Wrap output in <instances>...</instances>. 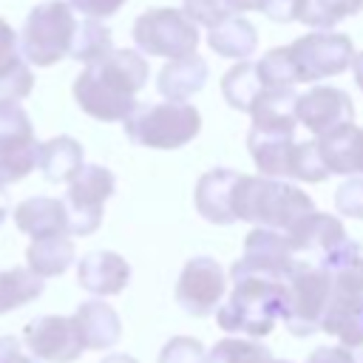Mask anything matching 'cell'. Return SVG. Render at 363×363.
I'll return each mask as SVG.
<instances>
[{
  "mask_svg": "<svg viewBox=\"0 0 363 363\" xmlns=\"http://www.w3.org/2000/svg\"><path fill=\"white\" fill-rule=\"evenodd\" d=\"M147 60L133 48H113L88 62L74 79V99L79 111L99 122H125L139 105L136 94L147 85Z\"/></svg>",
  "mask_w": 363,
  "mask_h": 363,
  "instance_id": "1",
  "label": "cell"
},
{
  "mask_svg": "<svg viewBox=\"0 0 363 363\" xmlns=\"http://www.w3.org/2000/svg\"><path fill=\"white\" fill-rule=\"evenodd\" d=\"M233 210L238 221H250L255 227L269 230H289L301 216L315 210V201L298 187L284 179L272 176H238Z\"/></svg>",
  "mask_w": 363,
  "mask_h": 363,
  "instance_id": "2",
  "label": "cell"
},
{
  "mask_svg": "<svg viewBox=\"0 0 363 363\" xmlns=\"http://www.w3.org/2000/svg\"><path fill=\"white\" fill-rule=\"evenodd\" d=\"M284 309V281L272 278H233V292L224 306L216 309V320L224 332H244L250 337H264L281 320Z\"/></svg>",
  "mask_w": 363,
  "mask_h": 363,
  "instance_id": "3",
  "label": "cell"
},
{
  "mask_svg": "<svg viewBox=\"0 0 363 363\" xmlns=\"http://www.w3.org/2000/svg\"><path fill=\"white\" fill-rule=\"evenodd\" d=\"M201 130V113L190 102H156L136 108L125 119V136L150 150H176L193 142Z\"/></svg>",
  "mask_w": 363,
  "mask_h": 363,
  "instance_id": "4",
  "label": "cell"
},
{
  "mask_svg": "<svg viewBox=\"0 0 363 363\" xmlns=\"http://www.w3.org/2000/svg\"><path fill=\"white\" fill-rule=\"evenodd\" d=\"M77 26L79 23L74 17V9L65 0H45L34 6L20 31L23 57L37 68H48L65 60L74 45Z\"/></svg>",
  "mask_w": 363,
  "mask_h": 363,
  "instance_id": "5",
  "label": "cell"
},
{
  "mask_svg": "<svg viewBox=\"0 0 363 363\" xmlns=\"http://www.w3.org/2000/svg\"><path fill=\"white\" fill-rule=\"evenodd\" d=\"M332 284L335 275L318 264H298L292 269V275L284 281V309H281V320L292 335L306 337L320 332L332 298Z\"/></svg>",
  "mask_w": 363,
  "mask_h": 363,
  "instance_id": "6",
  "label": "cell"
},
{
  "mask_svg": "<svg viewBox=\"0 0 363 363\" xmlns=\"http://www.w3.org/2000/svg\"><path fill=\"white\" fill-rule=\"evenodd\" d=\"M284 238L292 252H312L318 258L315 264L329 272L346 269L360 258V244L352 241L343 230V221L329 213L309 210L289 230H284Z\"/></svg>",
  "mask_w": 363,
  "mask_h": 363,
  "instance_id": "7",
  "label": "cell"
},
{
  "mask_svg": "<svg viewBox=\"0 0 363 363\" xmlns=\"http://www.w3.org/2000/svg\"><path fill=\"white\" fill-rule=\"evenodd\" d=\"M199 40V23L184 9H150L133 23V43L145 57L179 60L196 54Z\"/></svg>",
  "mask_w": 363,
  "mask_h": 363,
  "instance_id": "8",
  "label": "cell"
},
{
  "mask_svg": "<svg viewBox=\"0 0 363 363\" xmlns=\"http://www.w3.org/2000/svg\"><path fill=\"white\" fill-rule=\"evenodd\" d=\"M40 159V142L26 108L14 99H0V190L26 179Z\"/></svg>",
  "mask_w": 363,
  "mask_h": 363,
  "instance_id": "9",
  "label": "cell"
},
{
  "mask_svg": "<svg viewBox=\"0 0 363 363\" xmlns=\"http://www.w3.org/2000/svg\"><path fill=\"white\" fill-rule=\"evenodd\" d=\"M298 82H318L326 77H337L346 68H352L354 60V45L346 34L315 28L312 34L298 37L295 43L286 45Z\"/></svg>",
  "mask_w": 363,
  "mask_h": 363,
  "instance_id": "10",
  "label": "cell"
},
{
  "mask_svg": "<svg viewBox=\"0 0 363 363\" xmlns=\"http://www.w3.org/2000/svg\"><path fill=\"white\" fill-rule=\"evenodd\" d=\"M357 261L346 269L332 272V298L320 323V332L337 337L349 349L363 346V267Z\"/></svg>",
  "mask_w": 363,
  "mask_h": 363,
  "instance_id": "11",
  "label": "cell"
},
{
  "mask_svg": "<svg viewBox=\"0 0 363 363\" xmlns=\"http://www.w3.org/2000/svg\"><path fill=\"white\" fill-rule=\"evenodd\" d=\"M116 179L105 164H85L79 176L68 184L65 204H68V221L71 235H91L99 230L105 216V201L113 196Z\"/></svg>",
  "mask_w": 363,
  "mask_h": 363,
  "instance_id": "12",
  "label": "cell"
},
{
  "mask_svg": "<svg viewBox=\"0 0 363 363\" xmlns=\"http://www.w3.org/2000/svg\"><path fill=\"white\" fill-rule=\"evenodd\" d=\"M298 267L292 247L286 244L281 230L269 227H252L244 238V252L241 258L230 267L233 278L255 275V278H272V281H286L292 269Z\"/></svg>",
  "mask_w": 363,
  "mask_h": 363,
  "instance_id": "13",
  "label": "cell"
},
{
  "mask_svg": "<svg viewBox=\"0 0 363 363\" xmlns=\"http://www.w3.org/2000/svg\"><path fill=\"white\" fill-rule=\"evenodd\" d=\"M23 340L31 357L43 363H74L85 352V340L74 315H40L26 323Z\"/></svg>",
  "mask_w": 363,
  "mask_h": 363,
  "instance_id": "14",
  "label": "cell"
},
{
  "mask_svg": "<svg viewBox=\"0 0 363 363\" xmlns=\"http://www.w3.org/2000/svg\"><path fill=\"white\" fill-rule=\"evenodd\" d=\"M224 292H227V281L221 264L210 255H196L184 264L179 275L176 303L193 318H207L221 306Z\"/></svg>",
  "mask_w": 363,
  "mask_h": 363,
  "instance_id": "15",
  "label": "cell"
},
{
  "mask_svg": "<svg viewBox=\"0 0 363 363\" xmlns=\"http://www.w3.org/2000/svg\"><path fill=\"white\" fill-rule=\"evenodd\" d=\"M295 113H298V122L306 130H312L315 136L332 133V130L354 122L352 96L335 85H312L306 94H298Z\"/></svg>",
  "mask_w": 363,
  "mask_h": 363,
  "instance_id": "16",
  "label": "cell"
},
{
  "mask_svg": "<svg viewBox=\"0 0 363 363\" xmlns=\"http://www.w3.org/2000/svg\"><path fill=\"white\" fill-rule=\"evenodd\" d=\"M130 281V264L111 250H94L85 252L77 264V284L96 295V298H108V295H119Z\"/></svg>",
  "mask_w": 363,
  "mask_h": 363,
  "instance_id": "17",
  "label": "cell"
},
{
  "mask_svg": "<svg viewBox=\"0 0 363 363\" xmlns=\"http://www.w3.org/2000/svg\"><path fill=\"white\" fill-rule=\"evenodd\" d=\"M238 170L230 167H216L207 170L199 182H196V210L204 221L210 224H235V210H233V196H235V184H238Z\"/></svg>",
  "mask_w": 363,
  "mask_h": 363,
  "instance_id": "18",
  "label": "cell"
},
{
  "mask_svg": "<svg viewBox=\"0 0 363 363\" xmlns=\"http://www.w3.org/2000/svg\"><path fill=\"white\" fill-rule=\"evenodd\" d=\"M14 224L20 233L31 235V241L51 238V235H71L65 199H51V196L23 199L14 207Z\"/></svg>",
  "mask_w": 363,
  "mask_h": 363,
  "instance_id": "19",
  "label": "cell"
},
{
  "mask_svg": "<svg viewBox=\"0 0 363 363\" xmlns=\"http://www.w3.org/2000/svg\"><path fill=\"white\" fill-rule=\"evenodd\" d=\"M34 88L31 62L23 57L20 34L0 17V99H26Z\"/></svg>",
  "mask_w": 363,
  "mask_h": 363,
  "instance_id": "20",
  "label": "cell"
},
{
  "mask_svg": "<svg viewBox=\"0 0 363 363\" xmlns=\"http://www.w3.org/2000/svg\"><path fill=\"white\" fill-rule=\"evenodd\" d=\"M295 133L292 130H264V128H250L247 133V147L261 170V176L272 179H289L292 176V153H295Z\"/></svg>",
  "mask_w": 363,
  "mask_h": 363,
  "instance_id": "21",
  "label": "cell"
},
{
  "mask_svg": "<svg viewBox=\"0 0 363 363\" xmlns=\"http://www.w3.org/2000/svg\"><path fill=\"white\" fill-rule=\"evenodd\" d=\"M323 164L335 176H363V128L354 122L318 136Z\"/></svg>",
  "mask_w": 363,
  "mask_h": 363,
  "instance_id": "22",
  "label": "cell"
},
{
  "mask_svg": "<svg viewBox=\"0 0 363 363\" xmlns=\"http://www.w3.org/2000/svg\"><path fill=\"white\" fill-rule=\"evenodd\" d=\"M74 320L79 323L85 349L105 352V349H113L122 337V320H119L116 309L111 303H105L102 298L82 301L74 312Z\"/></svg>",
  "mask_w": 363,
  "mask_h": 363,
  "instance_id": "23",
  "label": "cell"
},
{
  "mask_svg": "<svg viewBox=\"0 0 363 363\" xmlns=\"http://www.w3.org/2000/svg\"><path fill=\"white\" fill-rule=\"evenodd\" d=\"M210 68L204 62V57L199 54H187L179 60H167L156 77V88L164 99L173 102H187L193 94H199L207 85Z\"/></svg>",
  "mask_w": 363,
  "mask_h": 363,
  "instance_id": "24",
  "label": "cell"
},
{
  "mask_svg": "<svg viewBox=\"0 0 363 363\" xmlns=\"http://www.w3.org/2000/svg\"><path fill=\"white\" fill-rule=\"evenodd\" d=\"M37 167L43 170V179L51 184L74 182L79 170L85 167V150L74 136H51L40 145Z\"/></svg>",
  "mask_w": 363,
  "mask_h": 363,
  "instance_id": "25",
  "label": "cell"
},
{
  "mask_svg": "<svg viewBox=\"0 0 363 363\" xmlns=\"http://www.w3.org/2000/svg\"><path fill=\"white\" fill-rule=\"evenodd\" d=\"M298 94L295 88H264L258 94V99L250 108L252 116V128H264V130H292L301 125L298 113Z\"/></svg>",
  "mask_w": 363,
  "mask_h": 363,
  "instance_id": "26",
  "label": "cell"
},
{
  "mask_svg": "<svg viewBox=\"0 0 363 363\" xmlns=\"http://www.w3.org/2000/svg\"><path fill=\"white\" fill-rule=\"evenodd\" d=\"M207 45L218 54V57H227V60H247L255 54L258 48V31L255 26L241 17V14H233L221 23H216L213 28H207Z\"/></svg>",
  "mask_w": 363,
  "mask_h": 363,
  "instance_id": "27",
  "label": "cell"
},
{
  "mask_svg": "<svg viewBox=\"0 0 363 363\" xmlns=\"http://www.w3.org/2000/svg\"><path fill=\"white\" fill-rule=\"evenodd\" d=\"M74 241L65 235H51V238H37L26 250V267L34 269L40 278H54L62 275L74 264Z\"/></svg>",
  "mask_w": 363,
  "mask_h": 363,
  "instance_id": "28",
  "label": "cell"
},
{
  "mask_svg": "<svg viewBox=\"0 0 363 363\" xmlns=\"http://www.w3.org/2000/svg\"><path fill=\"white\" fill-rule=\"evenodd\" d=\"M267 85H264V79L258 74V62H250V60L235 62L221 79V94H224V99H227V105L233 111H247L250 113L252 102L258 99V94Z\"/></svg>",
  "mask_w": 363,
  "mask_h": 363,
  "instance_id": "29",
  "label": "cell"
},
{
  "mask_svg": "<svg viewBox=\"0 0 363 363\" xmlns=\"http://www.w3.org/2000/svg\"><path fill=\"white\" fill-rule=\"evenodd\" d=\"M45 278H40L34 269L28 267H11L0 272V315L20 309L31 301H37L45 289L43 284Z\"/></svg>",
  "mask_w": 363,
  "mask_h": 363,
  "instance_id": "30",
  "label": "cell"
},
{
  "mask_svg": "<svg viewBox=\"0 0 363 363\" xmlns=\"http://www.w3.org/2000/svg\"><path fill=\"white\" fill-rule=\"evenodd\" d=\"M113 51V37H111V28L102 26V20H94V17H85L79 26H77V34H74V45H71V60L77 62H94L105 54Z\"/></svg>",
  "mask_w": 363,
  "mask_h": 363,
  "instance_id": "31",
  "label": "cell"
},
{
  "mask_svg": "<svg viewBox=\"0 0 363 363\" xmlns=\"http://www.w3.org/2000/svg\"><path fill=\"white\" fill-rule=\"evenodd\" d=\"M363 11V0H303L301 20L309 28H335L340 20Z\"/></svg>",
  "mask_w": 363,
  "mask_h": 363,
  "instance_id": "32",
  "label": "cell"
},
{
  "mask_svg": "<svg viewBox=\"0 0 363 363\" xmlns=\"http://www.w3.org/2000/svg\"><path fill=\"white\" fill-rule=\"evenodd\" d=\"M272 352L250 337H224L207 352V363H269Z\"/></svg>",
  "mask_w": 363,
  "mask_h": 363,
  "instance_id": "33",
  "label": "cell"
},
{
  "mask_svg": "<svg viewBox=\"0 0 363 363\" xmlns=\"http://www.w3.org/2000/svg\"><path fill=\"white\" fill-rule=\"evenodd\" d=\"M258 74H261L267 88H295L298 85V74H295V65H292L286 45L269 48L258 60Z\"/></svg>",
  "mask_w": 363,
  "mask_h": 363,
  "instance_id": "34",
  "label": "cell"
},
{
  "mask_svg": "<svg viewBox=\"0 0 363 363\" xmlns=\"http://www.w3.org/2000/svg\"><path fill=\"white\" fill-rule=\"evenodd\" d=\"M326 176H332L323 164V156H320V147H318V139L312 142H295V153H292V176L295 182H306V184H318L323 182Z\"/></svg>",
  "mask_w": 363,
  "mask_h": 363,
  "instance_id": "35",
  "label": "cell"
},
{
  "mask_svg": "<svg viewBox=\"0 0 363 363\" xmlns=\"http://www.w3.org/2000/svg\"><path fill=\"white\" fill-rule=\"evenodd\" d=\"M159 363H207V349L196 337L176 335L162 346Z\"/></svg>",
  "mask_w": 363,
  "mask_h": 363,
  "instance_id": "36",
  "label": "cell"
},
{
  "mask_svg": "<svg viewBox=\"0 0 363 363\" xmlns=\"http://www.w3.org/2000/svg\"><path fill=\"white\" fill-rule=\"evenodd\" d=\"M184 11L204 28H213L216 23L235 14L233 0H184Z\"/></svg>",
  "mask_w": 363,
  "mask_h": 363,
  "instance_id": "37",
  "label": "cell"
},
{
  "mask_svg": "<svg viewBox=\"0 0 363 363\" xmlns=\"http://www.w3.org/2000/svg\"><path fill=\"white\" fill-rule=\"evenodd\" d=\"M335 207L340 216L363 218V176H349L335 190Z\"/></svg>",
  "mask_w": 363,
  "mask_h": 363,
  "instance_id": "38",
  "label": "cell"
},
{
  "mask_svg": "<svg viewBox=\"0 0 363 363\" xmlns=\"http://www.w3.org/2000/svg\"><path fill=\"white\" fill-rule=\"evenodd\" d=\"M303 0H258V11L272 23H295L301 20Z\"/></svg>",
  "mask_w": 363,
  "mask_h": 363,
  "instance_id": "39",
  "label": "cell"
},
{
  "mask_svg": "<svg viewBox=\"0 0 363 363\" xmlns=\"http://www.w3.org/2000/svg\"><path fill=\"white\" fill-rule=\"evenodd\" d=\"M74 11H79L82 17H94V20H105L113 17L128 0H68Z\"/></svg>",
  "mask_w": 363,
  "mask_h": 363,
  "instance_id": "40",
  "label": "cell"
},
{
  "mask_svg": "<svg viewBox=\"0 0 363 363\" xmlns=\"http://www.w3.org/2000/svg\"><path fill=\"white\" fill-rule=\"evenodd\" d=\"M306 363H357V360H354L352 349L340 343V346H318L306 357Z\"/></svg>",
  "mask_w": 363,
  "mask_h": 363,
  "instance_id": "41",
  "label": "cell"
},
{
  "mask_svg": "<svg viewBox=\"0 0 363 363\" xmlns=\"http://www.w3.org/2000/svg\"><path fill=\"white\" fill-rule=\"evenodd\" d=\"M352 71H354V82H357V88L363 91V51L354 54V60H352Z\"/></svg>",
  "mask_w": 363,
  "mask_h": 363,
  "instance_id": "42",
  "label": "cell"
},
{
  "mask_svg": "<svg viewBox=\"0 0 363 363\" xmlns=\"http://www.w3.org/2000/svg\"><path fill=\"white\" fill-rule=\"evenodd\" d=\"M99 363H139V360L130 357V354H119V352H113V354H105Z\"/></svg>",
  "mask_w": 363,
  "mask_h": 363,
  "instance_id": "43",
  "label": "cell"
},
{
  "mask_svg": "<svg viewBox=\"0 0 363 363\" xmlns=\"http://www.w3.org/2000/svg\"><path fill=\"white\" fill-rule=\"evenodd\" d=\"M6 216H9V210H6V204H3V201H0V224H3V221H6Z\"/></svg>",
  "mask_w": 363,
  "mask_h": 363,
  "instance_id": "44",
  "label": "cell"
},
{
  "mask_svg": "<svg viewBox=\"0 0 363 363\" xmlns=\"http://www.w3.org/2000/svg\"><path fill=\"white\" fill-rule=\"evenodd\" d=\"M269 363H292V360H278V357H272Z\"/></svg>",
  "mask_w": 363,
  "mask_h": 363,
  "instance_id": "45",
  "label": "cell"
},
{
  "mask_svg": "<svg viewBox=\"0 0 363 363\" xmlns=\"http://www.w3.org/2000/svg\"><path fill=\"white\" fill-rule=\"evenodd\" d=\"M357 264H360V267H363V258H360V261H357Z\"/></svg>",
  "mask_w": 363,
  "mask_h": 363,
  "instance_id": "46",
  "label": "cell"
}]
</instances>
